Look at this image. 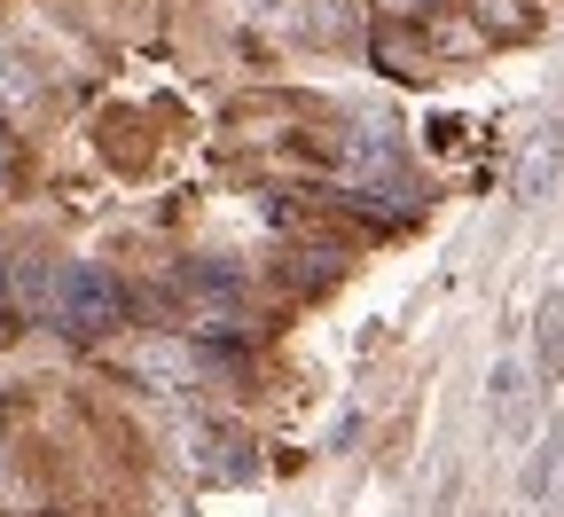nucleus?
<instances>
[{"label":"nucleus","mask_w":564,"mask_h":517,"mask_svg":"<svg viewBox=\"0 0 564 517\" xmlns=\"http://www.w3.org/2000/svg\"><path fill=\"white\" fill-rule=\"evenodd\" d=\"M55 322H63L70 337H110V330L126 322V299H118L102 274H63V290H55Z\"/></svg>","instance_id":"f257e3e1"},{"label":"nucleus","mask_w":564,"mask_h":517,"mask_svg":"<svg viewBox=\"0 0 564 517\" xmlns=\"http://www.w3.org/2000/svg\"><path fill=\"white\" fill-rule=\"evenodd\" d=\"M525 400H533V368H525V353H502V360H494V377H486V416H494L502 439L525 431Z\"/></svg>","instance_id":"f03ea898"},{"label":"nucleus","mask_w":564,"mask_h":517,"mask_svg":"<svg viewBox=\"0 0 564 517\" xmlns=\"http://www.w3.org/2000/svg\"><path fill=\"white\" fill-rule=\"evenodd\" d=\"M564 181V118H549L533 141H525V165H518V196L525 204H549Z\"/></svg>","instance_id":"7ed1b4c3"},{"label":"nucleus","mask_w":564,"mask_h":517,"mask_svg":"<svg viewBox=\"0 0 564 517\" xmlns=\"http://www.w3.org/2000/svg\"><path fill=\"white\" fill-rule=\"evenodd\" d=\"M533 377H564V282L541 290V306H533Z\"/></svg>","instance_id":"20e7f679"},{"label":"nucleus","mask_w":564,"mask_h":517,"mask_svg":"<svg viewBox=\"0 0 564 517\" xmlns=\"http://www.w3.org/2000/svg\"><path fill=\"white\" fill-rule=\"evenodd\" d=\"M556 471H564V416L541 423L533 455H525V471H518V494H525V502H549V494H556Z\"/></svg>","instance_id":"39448f33"},{"label":"nucleus","mask_w":564,"mask_h":517,"mask_svg":"<svg viewBox=\"0 0 564 517\" xmlns=\"http://www.w3.org/2000/svg\"><path fill=\"white\" fill-rule=\"evenodd\" d=\"M141 377H150L158 392H188L196 385V360L181 345H150V353H141Z\"/></svg>","instance_id":"423d86ee"},{"label":"nucleus","mask_w":564,"mask_h":517,"mask_svg":"<svg viewBox=\"0 0 564 517\" xmlns=\"http://www.w3.org/2000/svg\"><path fill=\"white\" fill-rule=\"evenodd\" d=\"M470 17H478V32H502V40H525L533 32L525 0H470Z\"/></svg>","instance_id":"0eeeda50"},{"label":"nucleus","mask_w":564,"mask_h":517,"mask_svg":"<svg viewBox=\"0 0 564 517\" xmlns=\"http://www.w3.org/2000/svg\"><path fill=\"white\" fill-rule=\"evenodd\" d=\"M0 150H9V141H0Z\"/></svg>","instance_id":"6e6552de"},{"label":"nucleus","mask_w":564,"mask_h":517,"mask_svg":"<svg viewBox=\"0 0 564 517\" xmlns=\"http://www.w3.org/2000/svg\"><path fill=\"white\" fill-rule=\"evenodd\" d=\"M0 71H9V63H0Z\"/></svg>","instance_id":"1a4fd4ad"}]
</instances>
